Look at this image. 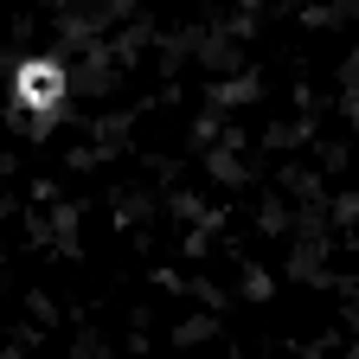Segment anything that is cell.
Wrapping results in <instances>:
<instances>
[{
  "mask_svg": "<svg viewBox=\"0 0 359 359\" xmlns=\"http://www.w3.org/2000/svg\"><path fill=\"white\" fill-rule=\"evenodd\" d=\"M58 97H65V77H58V65H26L20 71V103L32 109V116H52L58 109Z\"/></svg>",
  "mask_w": 359,
  "mask_h": 359,
  "instance_id": "1",
  "label": "cell"
}]
</instances>
